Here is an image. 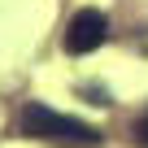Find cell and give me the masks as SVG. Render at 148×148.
I'll return each mask as SVG.
<instances>
[{
  "instance_id": "obj_1",
  "label": "cell",
  "mask_w": 148,
  "mask_h": 148,
  "mask_svg": "<svg viewBox=\"0 0 148 148\" xmlns=\"http://www.w3.org/2000/svg\"><path fill=\"white\" fill-rule=\"evenodd\" d=\"M22 135L26 139H44V144H65V148H96L100 144V131L70 118V113H57L52 105H26L22 109Z\"/></svg>"
},
{
  "instance_id": "obj_2",
  "label": "cell",
  "mask_w": 148,
  "mask_h": 148,
  "mask_svg": "<svg viewBox=\"0 0 148 148\" xmlns=\"http://www.w3.org/2000/svg\"><path fill=\"white\" fill-rule=\"evenodd\" d=\"M105 39H109V18L100 9H79L65 26V52H74V57L96 52Z\"/></svg>"
},
{
  "instance_id": "obj_3",
  "label": "cell",
  "mask_w": 148,
  "mask_h": 148,
  "mask_svg": "<svg viewBox=\"0 0 148 148\" xmlns=\"http://www.w3.org/2000/svg\"><path fill=\"white\" fill-rule=\"evenodd\" d=\"M135 144H144V148H148V113L135 122Z\"/></svg>"
}]
</instances>
